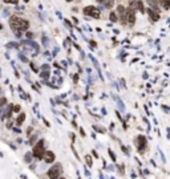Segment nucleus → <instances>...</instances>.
Listing matches in <instances>:
<instances>
[{
  "instance_id": "nucleus-1",
  "label": "nucleus",
  "mask_w": 170,
  "mask_h": 179,
  "mask_svg": "<svg viewBox=\"0 0 170 179\" xmlns=\"http://www.w3.org/2000/svg\"><path fill=\"white\" fill-rule=\"evenodd\" d=\"M9 25L13 31H27L29 28V21L17 16H12L9 19Z\"/></svg>"
},
{
  "instance_id": "nucleus-2",
  "label": "nucleus",
  "mask_w": 170,
  "mask_h": 179,
  "mask_svg": "<svg viewBox=\"0 0 170 179\" xmlns=\"http://www.w3.org/2000/svg\"><path fill=\"white\" fill-rule=\"evenodd\" d=\"M44 153H45V149H44V139H40L39 142H37L35 146H33V150H32V155L37 159V161H40L44 157Z\"/></svg>"
},
{
  "instance_id": "nucleus-3",
  "label": "nucleus",
  "mask_w": 170,
  "mask_h": 179,
  "mask_svg": "<svg viewBox=\"0 0 170 179\" xmlns=\"http://www.w3.org/2000/svg\"><path fill=\"white\" fill-rule=\"evenodd\" d=\"M61 164L60 163H56V164H53L49 170H48V172H47V175H48V178L49 179H56V178H59L60 176V174H61Z\"/></svg>"
},
{
  "instance_id": "nucleus-4",
  "label": "nucleus",
  "mask_w": 170,
  "mask_h": 179,
  "mask_svg": "<svg viewBox=\"0 0 170 179\" xmlns=\"http://www.w3.org/2000/svg\"><path fill=\"white\" fill-rule=\"evenodd\" d=\"M134 23H136V13L133 9H130V8H126V11H125V21H124V24H129V25H134Z\"/></svg>"
},
{
  "instance_id": "nucleus-5",
  "label": "nucleus",
  "mask_w": 170,
  "mask_h": 179,
  "mask_svg": "<svg viewBox=\"0 0 170 179\" xmlns=\"http://www.w3.org/2000/svg\"><path fill=\"white\" fill-rule=\"evenodd\" d=\"M82 12H84V15L91 16V17H94V19H98V17H100V11H98L96 7H93V6L85 7V8L82 9Z\"/></svg>"
},
{
  "instance_id": "nucleus-6",
  "label": "nucleus",
  "mask_w": 170,
  "mask_h": 179,
  "mask_svg": "<svg viewBox=\"0 0 170 179\" xmlns=\"http://www.w3.org/2000/svg\"><path fill=\"white\" fill-rule=\"evenodd\" d=\"M146 143H148V141H146V138L144 135H138L136 138V146H137V150H138L140 153H145Z\"/></svg>"
},
{
  "instance_id": "nucleus-7",
  "label": "nucleus",
  "mask_w": 170,
  "mask_h": 179,
  "mask_svg": "<svg viewBox=\"0 0 170 179\" xmlns=\"http://www.w3.org/2000/svg\"><path fill=\"white\" fill-rule=\"evenodd\" d=\"M42 159L47 162V163H53L55 159H56V155L53 151H51V150H48V151L44 153V157H42Z\"/></svg>"
},
{
  "instance_id": "nucleus-8",
  "label": "nucleus",
  "mask_w": 170,
  "mask_h": 179,
  "mask_svg": "<svg viewBox=\"0 0 170 179\" xmlns=\"http://www.w3.org/2000/svg\"><path fill=\"white\" fill-rule=\"evenodd\" d=\"M130 9H133L134 11V8L136 9H140V11H144V6H142V3L141 2H136V0H130Z\"/></svg>"
},
{
  "instance_id": "nucleus-9",
  "label": "nucleus",
  "mask_w": 170,
  "mask_h": 179,
  "mask_svg": "<svg viewBox=\"0 0 170 179\" xmlns=\"http://www.w3.org/2000/svg\"><path fill=\"white\" fill-rule=\"evenodd\" d=\"M148 15H149L150 19H152V21H157L159 19V13L157 11H154V9H152V8L148 9Z\"/></svg>"
},
{
  "instance_id": "nucleus-10",
  "label": "nucleus",
  "mask_w": 170,
  "mask_h": 179,
  "mask_svg": "<svg viewBox=\"0 0 170 179\" xmlns=\"http://www.w3.org/2000/svg\"><path fill=\"white\" fill-rule=\"evenodd\" d=\"M100 4H102L104 7L106 8H112L113 6H114V0H97Z\"/></svg>"
},
{
  "instance_id": "nucleus-11",
  "label": "nucleus",
  "mask_w": 170,
  "mask_h": 179,
  "mask_svg": "<svg viewBox=\"0 0 170 179\" xmlns=\"http://www.w3.org/2000/svg\"><path fill=\"white\" fill-rule=\"evenodd\" d=\"M117 9H118V15L121 17V21L124 23L125 21V11H126V8L124 6H118V7H117Z\"/></svg>"
},
{
  "instance_id": "nucleus-12",
  "label": "nucleus",
  "mask_w": 170,
  "mask_h": 179,
  "mask_svg": "<svg viewBox=\"0 0 170 179\" xmlns=\"http://www.w3.org/2000/svg\"><path fill=\"white\" fill-rule=\"evenodd\" d=\"M159 6H162L163 9H169L170 8V0H157Z\"/></svg>"
},
{
  "instance_id": "nucleus-13",
  "label": "nucleus",
  "mask_w": 170,
  "mask_h": 179,
  "mask_svg": "<svg viewBox=\"0 0 170 179\" xmlns=\"http://www.w3.org/2000/svg\"><path fill=\"white\" fill-rule=\"evenodd\" d=\"M148 4L150 7H153L152 9H154V11H157V9H158V2H157V0H148Z\"/></svg>"
},
{
  "instance_id": "nucleus-14",
  "label": "nucleus",
  "mask_w": 170,
  "mask_h": 179,
  "mask_svg": "<svg viewBox=\"0 0 170 179\" xmlns=\"http://www.w3.org/2000/svg\"><path fill=\"white\" fill-rule=\"evenodd\" d=\"M85 161H87V164H88V166L89 167H92L93 166V161H92V157H91V155H85Z\"/></svg>"
},
{
  "instance_id": "nucleus-15",
  "label": "nucleus",
  "mask_w": 170,
  "mask_h": 179,
  "mask_svg": "<svg viewBox=\"0 0 170 179\" xmlns=\"http://www.w3.org/2000/svg\"><path fill=\"white\" fill-rule=\"evenodd\" d=\"M24 120H25V114H24V113H21V114L19 115V118H17V121H16V124H17V125H21L23 122H24Z\"/></svg>"
},
{
  "instance_id": "nucleus-16",
  "label": "nucleus",
  "mask_w": 170,
  "mask_h": 179,
  "mask_svg": "<svg viewBox=\"0 0 170 179\" xmlns=\"http://www.w3.org/2000/svg\"><path fill=\"white\" fill-rule=\"evenodd\" d=\"M109 17H110V21H113V23H117V20H118V17H117V15H116V12H110Z\"/></svg>"
},
{
  "instance_id": "nucleus-17",
  "label": "nucleus",
  "mask_w": 170,
  "mask_h": 179,
  "mask_svg": "<svg viewBox=\"0 0 170 179\" xmlns=\"http://www.w3.org/2000/svg\"><path fill=\"white\" fill-rule=\"evenodd\" d=\"M108 153H109V155H110V158H112V161H113V162H116V161H117V158H116V155H114V153H113V151H112V150H110V149H109V150H108Z\"/></svg>"
},
{
  "instance_id": "nucleus-18",
  "label": "nucleus",
  "mask_w": 170,
  "mask_h": 179,
  "mask_svg": "<svg viewBox=\"0 0 170 179\" xmlns=\"http://www.w3.org/2000/svg\"><path fill=\"white\" fill-rule=\"evenodd\" d=\"M32 157H33V155H32V153H28V154H25V162H31L32 161Z\"/></svg>"
},
{
  "instance_id": "nucleus-19",
  "label": "nucleus",
  "mask_w": 170,
  "mask_h": 179,
  "mask_svg": "<svg viewBox=\"0 0 170 179\" xmlns=\"http://www.w3.org/2000/svg\"><path fill=\"white\" fill-rule=\"evenodd\" d=\"M4 3H9V4H16L17 0H4Z\"/></svg>"
},
{
  "instance_id": "nucleus-20",
  "label": "nucleus",
  "mask_w": 170,
  "mask_h": 179,
  "mask_svg": "<svg viewBox=\"0 0 170 179\" xmlns=\"http://www.w3.org/2000/svg\"><path fill=\"white\" fill-rule=\"evenodd\" d=\"M121 149H122V151H124L125 154H128V155H129V150H128V149L125 147V146H121Z\"/></svg>"
},
{
  "instance_id": "nucleus-21",
  "label": "nucleus",
  "mask_w": 170,
  "mask_h": 179,
  "mask_svg": "<svg viewBox=\"0 0 170 179\" xmlns=\"http://www.w3.org/2000/svg\"><path fill=\"white\" fill-rule=\"evenodd\" d=\"M4 103H7V100L6 98H2V100H0V106H3Z\"/></svg>"
},
{
  "instance_id": "nucleus-22",
  "label": "nucleus",
  "mask_w": 170,
  "mask_h": 179,
  "mask_svg": "<svg viewBox=\"0 0 170 179\" xmlns=\"http://www.w3.org/2000/svg\"><path fill=\"white\" fill-rule=\"evenodd\" d=\"M19 110H20V106H19V105L13 106V111H19Z\"/></svg>"
},
{
  "instance_id": "nucleus-23",
  "label": "nucleus",
  "mask_w": 170,
  "mask_h": 179,
  "mask_svg": "<svg viewBox=\"0 0 170 179\" xmlns=\"http://www.w3.org/2000/svg\"><path fill=\"white\" fill-rule=\"evenodd\" d=\"M92 155H93V157H96V158H98V154H97L96 150H93V151H92Z\"/></svg>"
},
{
  "instance_id": "nucleus-24",
  "label": "nucleus",
  "mask_w": 170,
  "mask_h": 179,
  "mask_svg": "<svg viewBox=\"0 0 170 179\" xmlns=\"http://www.w3.org/2000/svg\"><path fill=\"white\" fill-rule=\"evenodd\" d=\"M100 179H105V178H104V175H102V172H100Z\"/></svg>"
},
{
  "instance_id": "nucleus-25",
  "label": "nucleus",
  "mask_w": 170,
  "mask_h": 179,
  "mask_svg": "<svg viewBox=\"0 0 170 179\" xmlns=\"http://www.w3.org/2000/svg\"><path fill=\"white\" fill-rule=\"evenodd\" d=\"M56 179H65L64 176H59V178H56Z\"/></svg>"
},
{
  "instance_id": "nucleus-26",
  "label": "nucleus",
  "mask_w": 170,
  "mask_h": 179,
  "mask_svg": "<svg viewBox=\"0 0 170 179\" xmlns=\"http://www.w3.org/2000/svg\"><path fill=\"white\" fill-rule=\"evenodd\" d=\"M67 2H69V3H70V2H73V0H67Z\"/></svg>"
},
{
  "instance_id": "nucleus-27",
  "label": "nucleus",
  "mask_w": 170,
  "mask_h": 179,
  "mask_svg": "<svg viewBox=\"0 0 170 179\" xmlns=\"http://www.w3.org/2000/svg\"><path fill=\"white\" fill-rule=\"evenodd\" d=\"M0 90H2V89H0Z\"/></svg>"
},
{
  "instance_id": "nucleus-28",
  "label": "nucleus",
  "mask_w": 170,
  "mask_h": 179,
  "mask_svg": "<svg viewBox=\"0 0 170 179\" xmlns=\"http://www.w3.org/2000/svg\"><path fill=\"white\" fill-rule=\"evenodd\" d=\"M0 28H2V27H0Z\"/></svg>"
}]
</instances>
